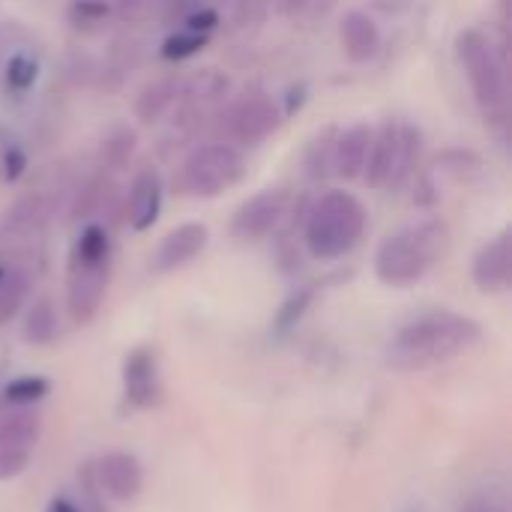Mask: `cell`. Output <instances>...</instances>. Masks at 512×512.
Here are the masks:
<instances>
[{"instance_id": "6da1fadb", "label": "cell", "mask_w": 512, "mask_h": 512, "mask_svg": "<svg viewBox=\"0 0 512 512\" xmlns=\"http://www.w3.org/2000/svg\"><path fill=\"white\" fill-rule=\"evenodd\" d=\"M483 339V327L459 312H429L405 324L390 348L387 363L399 372H426L468 354Z\"/></svg>"}, {"instance_id": "7a4b0ae2", "label": "cell", "mask_w": 512, "mask_h": 512, "mask_svg": "<svg viewBox=\"0 0 512 512\" xmlns=\"http://www.w3.org/2000/svg\"><path fill=\"white\" fill-rule=\"evenodd\" d=\"M447 243H450L447 225L438 219L390 234L375 252V273L390 288L417 285L435 267V261L447 252Z\"/></svg>"}, {"instance_id": "3957f363", "label": "cell", "mask_w": 512, "mask_h": 512, "mask_svg": "<svg viewBox=\"0 0 512 512\" xmlns=\"http://www.w3.org/2000/svg\"><path fill=\"white\" fill-rule=\"evenodd\" d=\"M366 231V210L351 192H327L306 213V249L318 261L348 255Z\"/></svg>"}, {"instance_id": "277c9868", "label": "cell", "mask_w": 512, "mask_h": 512, "mask_svg": "<svg viewBox=\"0 0 512 512\" xmlns=\"http://www.w3.org/2000/svg\"><path fill=\"white\" fill-rule=\"evenodd\" d=\"M459 60L471 78L477 105L489 123H504L510 111V87H507V66L504 57L498 54L492 36L483 30L471 27L459 36L456 42Z\"/></svg>"}, {"instance_id": "5b68a950", "label": "cell", "mask_w": 512, "mask_h": 512, "mask_svg": "<svg viewBox=\"0 0 512 512\" xmlns=\"http://www.w3.org/2000/svg\"><path fill=\"white\" fill-rule=\"evenodd\" d=\"M246 177V156L240 147L216 141L195 147L174 174V189L186 198H216Z\"/></svg>"}, {"instance_id": "8992f818", "label": "cell", "mask_w": 512, "mask_h": 512, "mask_svg": "<svg viewBox=\"0 0 512 512\" xmlns=\"http://www.w3.org/2000/svg\"><path fill=\"white\" fill-rule=\"evenodd\" d=\"M282 123V111L279 105L267 96V93H243L240 99H234L216 123V132L225 138V144L234 147H255L264 138H270Z\"/></svg>"}, {"instance_id": "52a82bcc", "label": "cell", "mask_w": 512, "mask_h": 512, "mask_svg": "<svg viewBox=\"0 0 512 512\" xmlns=\"http://www.w3.org/2000/svg\"><path fill=\"white\" fill-rule=\"evenodd\" d=\"M111 258H84L69 255V282H66V309L75 324H87L96 318L105 291H108Z\"/></svg>"}, {"instance_id": "ba28073f", "label": "cell", "mask_w": 512, "mask_h": 512, "mask_svg": "<svg viewBox=\"0 0 512 512\" xmlns=\"http://www.w3.org/2000/svg\"><path fill=\"white\" fill-rule=\"evenodd\" d=\"M39 432L42 420L33 408H12L0 417V483L27 471L39 444Z\"/></svg>"}, {"instance_id": "9c48e42d", "label": "cell", "mask_w": 512, "mask_h": 512, "mask_svg": "<svg viewBox=\"0 0 512 512\" xmlns=\"http://www.w3.org/2000/svg\"><path fill=\"white\" fill-rule=\"evenodd\" d=\"M285 210H288V192L285 189H264L234 213L231 234L243 243L264 240L282 225Z\"/></svg>"}, {"instance_id": "30bf717a", "label": "cell", "mask_w": 512, "mask_h": 512, "mask_svg": "<svg viewBox=\"0 0 512 512\" xmlns=\"http://www.w3.org/2000/svg\"><path fill=\"white\" fill-rule=\"evenodd\" d=\"M123 393L138 411H150L162 402V378L156 354L150 348H135L123 363Z\"/></svg>"}, {"instance_id": "8fae6325", "label": "cell", "mask_w": 512, "mask_h": 512, "mask_svg": "<svg viewBox=\"0 0 512 512\" xmlns=\"http://www.w3.org/2000/svg\"><path fill=\"white\" fill-rule=\"evenodd\" d=\"M207 240H210V231H207L204 222H183V225H177L156 246L153 270L156 273H171V270L186 267L189 261H195L207 249Z\"/></svg>"}, {"instance_id": "7c38bea8", "label": "cell", "mask_w": 512, "mask_h": 512, "mask_svg": "<svg viewBox=\"0 0 512 512\" xmlns=\"http://www.w3.org/2000/svg\"><path fill=\"white\" fill-rule=\"evenodd\" d=\"M96 480L111 501H135L144 489V468L132 453H105L96 462Z\"/></svg>"}, {"instance_id": "4fadbf2b", "label": "cell", "mask_w": 512, "mask_h": 512, "mask_svg": "<svg viewBox=\"0 0 512 512\" xmlns=\"http://www.w3.org/2000/svg\"><path fill=\"white\" fill-rule=\"evenodd\" d=\"M162 195H165V186H162V177L156 168H141L132 177L126 210H123L132 231H147L156 225L159 210H162Z\"/></svg>"}, {"instance_id": "5bb4252c", "label": "cell", "mask_w": 512, "mask_h": 512, "mask_svg": "<svg viewBox=\"0 0 512 512\" xmlns=\"http://www.w3.org/2000/svg\"><path fill=\"white\" fill-rule=\"evenodd\" d=\"M474 282L483 294H501L510 288L512 279V237L510 231H504L501 237L489 240L477 258H474Z\"/></svg>"}, {"instance_id": "9a60e30c", "label": "cell", "mask_w": 512, "mask_h": 512, "mask_svg": "<svg viewBox=\"0 0 512 512\" xmlns=\"http://www.w3.org/2000/svg\"><path fill=\"white\" fill-rule=\"evenodd\" d=\"M369 144H372V126L369 123H354L345 132H339L336 150H333V174L339 180L363 177V168L369 159Z\"/></svg>"}, {"instance_id": "2e32d148", "label": "cell", "mask_w": 512, "mask_h": 512, "mask_svg": "<svg viewBox=\"0 0 512 512\" xmlns=\"http://www.w3.org/2000/svg\"><path fill=\"white\" fill-rule=\"evenodd\" d=\"M339 36H342V48H345L348 60H354V63H369L381 48L378 24L372 21L369 12H360V9L345 12V18L339 24Z\"/></svg>"}, {"instance_id": "e0dca14e", "label": "cell", "mask_w": 512, "mask_h": 512, "mask_svg": "<svg viewBox=\"0 0 512 512\" xmlns=\"http://www.w3.org/2000/svg\"><path fill=\"white\" fill-rule=\"evenodd\" d=\"M396 141H399V123L396 120H384L378 129H372V144H369V159L363 168V180L372 189H384L393 171V159H396Z\"/></svg>"}, {"instance_id": "ac0fdd59", "label": "cell", "mask_w": 512, "mask_h": 512, "mask_svg": "<svg viewBox=\"0 0 512 512\" xmlns=\"http://www.w3.org/2000/svg\"><path fill=\"white\" fill-rule=\"evenodd\" d=\"M231 90V78L225 69L219 66H201L192 69L183 81H180V96L186 102H219L225 99Z\"/></svg>"}, {"instance_id": "d6986e66", "label": "cell", "mask_w": 512, "mask_h": 512, "mask_svg": "<svg viewBox=\"0 0 512 512\" xmlns=\"http://www.w3.org/2000/svg\"><path fill=\"white\" fill-rule=\"evenodd\" d=\"M420 153H423V132L414 123H399V141H396V159H393V171L387 186L390 189H402L417 165H420Z\"/></svg>"}, {"instance_id": "ffe728a7", "label": "cell", "mask_w": 512, "mask_h": 512, "mask_svg": "<svg viewBox=\"0 0 512 512\" xmlns=\"http://www.w3.org/2000/svg\"><path fill=\"white\" fill-rule=\"evenodd\" d=\"M177 96H180V81L177 78H159L135 96V117L141 123H156L174 105Z\"/></svg>"}, {"instance_id": "44dd1931", "label": "cell", "mask_w": 512, "mask_h": 512, "mask_svg": "<svg viewBox=\"0 0 512 512\" xmlns=\"http://www.w3.org/2000/svg\"><path fill=\"white\" fill-rule=\"evenodd\" d=\"M30 288H33L30 267H24V264H15L9 270L3 267V276H0V324H9L18 315Z\"/></svg>"}, {"instance_id": "7402d4cb", "label": "cell", "mask_w": 512, "mask_h": 512, "mask_svg": "<svg viewBox=\"0 0 512 512\" xmlns=\"http://www.w3.org/2000/svg\"><path fill=\"white\" fill-rule=\"evenodd\" d=\"M60 333V321H57V309L48 297L36 300L30 309H27V318H24V327H21V336L27 345H51Z\"/></svg>"}, {"instance_id": "603a6c76", "label": "cell", "mask_w": 512, "mask_h": 512, "mask_svg": "<svg viewBox=\"0 0 512 512\" xmlns=\"http://www.w3.org/2000/svg\"><path fill=\"white\" fill-rule=\"evenodd\" d=\"M135 144H138L135 129H129V126H117V129H111V132L105 135L102 147H99V165H96V168H99V174L120 171V168L132 159Z\"/></svg>"}, {"instance_id": "cb8c5ba5", "label": "cell", "mask_w": 512, "mask_h": 512, "mask_svg": "<svg viewBox=\"0 0 512 512\" xmlns=\"http://www.w3.org/2000/svg\"><path fill=\"white\" fill-rule=\"evenodd\" d=\"M198 129H201V111L195 108V102H186V105L171 117L168 129L162 132V138H159L162 147H159V150H162V153H171V150L189 144V141L198 135Z\"/></svg>"}, {"instance_id": "d4e9b609", "label": "cell", "mask_w": 512, "mask_h": 512, "mask_svg": "<svg viewBox=\"0 0 512 512\" xmlns=\"http://www.w3.org/2000/svg\"><path fill=\"white\" fill-rule=\"evenodd\" d=\"M336 126H327L324 132H318L306 150V174L312 180H324L327 174H333V150H336Z\"/></svg>"}, {"instance_id": "484cf974", "label": "cell", "mask_w": 512, "mask_h": 512, "mask_svg": "<svg viewBox=\"0 0 512 512\" xmlns=\"http://www.w3.org/2000/svg\"><path fill=\"white\" fill-rule=\"evenodd\" d=\"M51 390V384L39 375H24V378H15L6 390H3V399L12 405V408H33L39 399H45Z\"/></svg>"}, {"instance_id": "4316f807", "label": "cell", "mask_w": 512, "mask_h": 512, "mask_svg": "<svg viewBox=\"0 0 512 512\" xmlns=\"http://www.w3.org/2000/svg\"><path fill=\"white\" fill-rule=\"evenodd\" d=\"M36 75H39L36 57H30V54L21 51V54H12V57H9L6 72H3V81H6V90H12V93H27V90L33 87Z\"/></svg>"}, {"instance_id": "83f0119b", "label": "cell", "mask_w": 512, "mask_h": 512, "mask_svg": "<svg viewBox=\"0 0 512 512\" xmlns=\"http://www.w3.org/2000/svg\"><path fill=\"white\" fill-rule=\"evenodd\" d=\"M312 297H315V291H312V288H300L297 294H291V297L282 303V309H279V315H276V324H273V330H276L279 336L291 333V330L300 324V318L306 315V309H309Z\"/></svg>"}, {"instance_id": "f1b7e54d", "label": "cell", "mask_w": 512, "mask_h": 512, "mask_svg": "<svg viewBox=\"0 0 512 512\" xmlns=\"http://www.w3.org/2000/svg\"><path fill=\"white\" fill-rule=\"evenodd\" d=\"M207 45V36L204 33H195V30H177V33H171L165 42H162V57L165 60H186V57H192V54H198L201 48Z\"/></svg>"}, {"instance_id": "f546056e", "label": "cell", "mask_w": 512, "mask_h": 512, "mask_svg": "<svg viewBox=\"0 0 512 512\" xmlns=\"http://www.w3.org/2000/svg\"><path fill=\"white\" fill-rule=\"evenodd\" d=\"M435 165H438L444 174L456 177V180H468L471 174H477V171L483 168L480 156L471 153V150H444V153L435 159Z\"/></svg>"}, {"instance_id": "4dcf8cb0", "label": "cell", "mask_w": 512, "mask_h": 512, "mask_svg": "<svg viewBox=\"0 0 512 512\" xmlns=\"http://www.w3.org/2000/svg\"><path fill=\"white\" fill-rule=\"evenodd\" d=\"M108 12L111 6L105 0H75L69 9V18L75 21V27H93V24H102Z\"/></svg>"}, {"instance_id": "1f68e13d", "label": "cell", "mask_w": 512, "mask_h": 512, "mask_svg": "<svg viewBox=\"0 0 512 512\" xmlns=\"http://www.w3.org/2000/svg\"><path fill=\"white\" fill-rule=\"evenodd\" d=\"M24 171H27V153L21 150V144H15V141L9 144L6 141V147L0 153V174H3V180L15 183Z\"/></svg>"}, {"instance_id": "d6a6232c", "label": "cell", "mask_w": 512, "mask_h": 512, "mask_svg": "<svg viewBox=\"0 0 512 512\" xmlns=\"http://www.w3.org/2000/svg\"><path fill=\"white\" fill-rule=\"evenodd\" d=\"M462 512H510V504L501 492H474L462 504Z\"/></svg>"}, {"instance_id": "836d02e7", "label": "cell", "mask_w": 512, "mask_h": 512, "mask_svg": "<svg viewBox=\"0 0 512 512\" xmlns=\"http://www.w3.org/2000/svg\"><path fill=\"white\" fill-rule=\"evenodd\" d=\"M267 15V0H234V24L249 27L264 21Z\"/></svg>"}, {"instance_id": "e575fe53", "label": "cell", "mask_w": 512, "mask_h": 512, "mask_svg": "<svg viewBox=\"0 0 512 512\" xmlns=\"http://www.w3.org/2000/svg\"><path fill=\"white\" fill-rule=\"evenodd\" d=\"M219 24V12H216V6H204V9H195L192 15H186L183 18V27L186 30H195V33H204V36H210V30Z\"/></svg>"}, {"instance_id": "d590c367", "label": "cell", "mask_w": 512, "mask_h": 512, "mask_svg": "<svg viewBox=\"0 0 512 512\" xmlns=\"http://www.w3.org/2000/svg\"><path fill=\"white\" fill-rule=\"evenodd\" d=\"M435 201H438L435 180H432V174H423V177L417 180V189H414V204H420V207H432Z\"/></svg>"}, {"instance_id": "8d00e7d4", "label": "cell", "mask_w": 512, "mask_h": 512, "mask_svg": "<svg viewBox=\"0 0 512 512\" xmlns=\"http://www.w3.org/2000/svg\"><path fill=\"white\" fill-rule=\"evenodd\" d=\"M48 512H81L69 498H54L51 504H48Z\"/></svg>"}, {"instance_id": "74e56055", "label": "cell", "mask_w": 512, "mask_h": 512, "mask_svg": "<svg viewBox=\"0 0 512 512\" xmlns=\"http://www.w3.org/2000/svg\"><path fill=\"white\" fill-rule=\"evenodd\" d=\"M306 3H309V0H279V12H282V15H294V12H300Z\"/></svg>"}, {"instance_id": "f35d334b", "label": "cell", "mask_w": 512, "mask_h": 512, "mask_svg": "<svg viewBox=\"0 0 512 512\" xmlns=\"http://www.w3.org/2000/svg\"><path fill=\"white\" fill-rule=\"evenodd\" d=\"M318 3H321V0H318ZM330 3H333V0H324V6H330Z\"/></svg>"}, {"instance_id": "ab89813d", "label": "cell", "mask_w": 512, "mask_h": 512, "mask_svg": "<svg viewBox=\"0 0 512 512\" xmlns=\"http://www.w3.org/2000/svg\"><path fill=\"white\" fill-rule=\"evenodd\" d=\"M0 276H3V264H0Z\"/></svg>"}]
</instances>
